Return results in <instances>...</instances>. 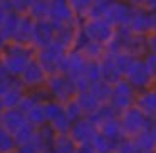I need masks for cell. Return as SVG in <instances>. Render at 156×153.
I'll return each instance as SVG.
<instances>
[{"mask_svg": "<svg viewBox=\"0 0 156 153\" xmlns=\"http://www.w3.org/2000/svg\"><path fill=\"white\" fill-rule=\"evenodd\" d=\"M14 153H20V151H19V150H15V151H14Z\"/></svg>", "mask_w": 156, "mask_h": 153, "instance_id": "cell-57", "label": "cell"}, {"mask_svg": "<svg viewBox=\"0 0 156 153\" xmlns=\"http://www.w3.org/2000/svg\"><path fill=\"white\" fill-rule=\"evenodd\" d=\"M114 116H118V113L114 111V108H112L109 103H102V104H99L98 108L89 115V118H91L99 128L101 123H104L106 119H109V118H114Z\"/></svg>", "mask_w": 156, "mask_h": 153, "instance_id": "cell-31", "label": "cell"}, {"mask_svg": "<svg viewBox=\"0 0 156 153\" xmlns=\"http://www.w3.org/2000/svg\"><path fill=\"white\" fill-rule=\"evenodd\" d=\"M106 51L109 54L118 52H128L134 57H143L148 52L146 35L133 34L129 27H116V34L111 41L106 44Z\"/></svg>", "mask_w": 156, "mask_h": 153, "instance_id": "cell-1", "label": "cell"}, {"mask_svg": "<svg viewBox=\"0 0 156 153\" xmlns=\"http://www.w3.org/2000/svg\"><path fill=\"white\" fill-rule=\"evenodd\" d=\"M143 9L148 12H154L156 10V0H146L144 5H143Z\"/></svg>", "mask_w": 156, "mask_h": 153, "instance_id": "cell-49", "label": "cell"}, {"mask_svg": "<svg viewBox=\"0 0 156 153\" xmlns=\"http://www.w3.org/2000/svg\"><path fill=\"white\" fill-rule=\"evenodd\" d=\"M49 14H51V0H34V4L29 10V15L34 20L49 19Z\"/></svg>", "mask_w": 156, "mask_h": 153, "instance_id": "cell-33", "label": "cell"}, {"mask_svg": "<svg viewBox=\"0 0 156 153\" xmlns=\"http://www.w3.org/2000/svg\"><path fill=\"white\" fill-rule=\"evenodd\" d=\"M17 150L20 153H42V143H41V140H39V136L35 135L30 141L20 145Z\"/></svg>", "mask_w": 156, "mask_h": 153, "instance_id": "cell-43", "label": "cell"}, {"mask_svg": "<svg viewBox=\"0 0 156 153\" xmlns=\"http://www.w3.org/2000/svg\"><path fill=\"white\" fill-rule=\"evenodd\" d=\"M54 24H72V22H81L76 17L69 0H51V14H49Z\"/></svg>", "mask_w": 156, "mask_h": 153, "instance_id": "cell-15", "label": "cell"}, {"mask_svg": "<svg viewBox=\"0 0 156 153\" xmlns=\"http://www.w3.org/2000/svg\"><path fill=\"white\" fill-rule=\"evenodd\" d=\"M99 131L98 125L92 121L89 116H84V118L77 119V121L72 123V128L69 135L74 138V141L77 143L79 146L81 145H91L94 135Z\"/></svg>", "mask_w": 156, "mask_h": 153, "instance_id": "cell-13", "label": "cell"}, {"mask_svg": "<svg viewBox=\"0 0 156 153\" xmlns=\"http://www.w3.org/2000/svg\"><path fill=\"white\" fill-rule=\"evenodd\" d=\"M64 113H66V116H67L72 123L86 116L84 111H82V108H81V104H79L77 99H76V96L72 99H69V101L64 103Z\"/></svg>", "mask_w": 156, "mask_h": 153, "instance_id": "cell-38", "label": "cell"}, {"mask_svg": "<svg viewBox=\"0 0 156 153\" xmlns=\"http://www.w3.org/2000/svg\"><path fill=\"white\" fill-rule=\"evenodd\" d=\"M34 25H35L34 19H32L29 14H24L20 17V24H19V29H17V32H15V35H14V42H19V44H30Z\"/></svg>", "mask_w": 156, "mask_h": 153, "instance_id": "cell-23", "label": "cell"}, {"mask_svg": "<svg viewBox=\"0 0 156 153\" xmlns=\"http://www.w3.org/2000/svg\"><path fill=\"white\" fill-rule=\"evenodd\" d=\"M143 59H144V64H146V67H148V71L151 72L153 79H156V52L148 51L143 56Z\"/></svg>", "mask_w": 156, "mask_h": 153, "instance_id": "cell-46", "label": "cell"}, {"mask_svg": "<svg viewBox=\"0 0 156 153\" xmlns=\"http://www.w3.org/2000/svg\"><path fill=\"white\" fill-rule=\"evenodd\" d=\"M146 44H148L149 52H156V32H149L146 35Z\"/></svg>", "mask_w": 156, "mask_h": 153, "instance_id": "cell-48", "label": "cell"}, {"mask_svg": "<svg viewBox=\"0 0 156 153\" xmlns=\"http://www.w3.org/2000/svg\"><path fill=\"white\" fill-rule=\"evenodd\" d=\"M112 153H134V146H133L131 138H122L116 143Z\"/></svg>", "mask_w": 156, "mask_h": 153, "instance_id": "cell-45", "label": "cell"}, {"mask_svg": "<svg viewBox=\"0 0 156 153\" xmlns=\"http://www.w3.org/2000/svg\"><path fill=\"white\" fill-rule=\"evenodd\" d=\"M76 49H79V51L86 56L87 61H101L106 56V52H108L106 51V44L98 42V41H91V39H86L84 35H82V32H81V39H79Z\"/></svg>", "mask_w": 156, "mask_h": 153, "instance_id": "cell-18", "label": "cell"}, {"mask_svg": "<svg viewBox=\"0 0 156 153\" xmlns=\"http://www.w3.org/2000/svg\"><path fill=\"white\" fill-rule=\"evenodd\" d=\"M44 108H45V116H47V123L57 119L59 116L64 115V103L61 101H55V99H47L44 103Z\"/></svg>", "mask_w": 156, "mask_h": 153, "instance_id": "cell-37", "label": "cell"}, {"mask_svg": "<svg viewBox=\"0 0 156 153\" xmlns=\"http://www.w3.org/2000/svg\"><path fill=\"white\" fill-rule=\"evenodd\" d=\"M35 49L30 44L9 42L5 51L0 54V64L4 66L14 78H19L20 72L35 59Z\"/></svg>", "mask_w": 156, "mask_h": 153, "instance_id": "cell-2", "label": "cell"}, {"mask_svg": "<svg viewBox=\"0 0 156 153\" xmlns=\"http://www.w3.org/2000/svg\"><path fill=\"white\" fill-rule=\"evenodd\" d=\"M124 79H128V82L136 89V91L148 89L154 84V79H153L151 72L148 71L143 57H136V61L133 62L131 69H129L128 74L124 76Z\"/></svg>", "mask_w": 156, "mask_h": 153, "instance_id": "cell-10", "label": "cell"}, {"mask_svg": "<svg viewBox=\"0 0 156 153\" xmlns=\"http://www.w3.org/2000/svg\"><path fill=\"white\" fill-rule=\"evenodd\" d=\"M77 153H96V151L92 150L91 145H81L77 148Z\"/></svg>", "mask_w": 156, "mask_h": 153, "instance_id": "cell-50", "label": "cell"}, {"mask_svg": "<svg viewBox=\"0 0 156 153\" xmlns=\"http://www.w3.org/2000/svg\"><path fill=\"white\" fill-rule=\"evenodd\" d=\"M25 93H27L25 86L19 81V78H15V81L12 82V86L7 89V93L2 96L4 106L5 108H19L22 99H24V96H25Z\"/></svg>", "mask_w": 156, "mask_h": 153, "instance_id": "cell-21", "label": "cell"}, {"mask_svg": "<svg viewBox=\"0 0 156 153\" xmlns=\"http://www.w3.org/2000/svg\"><path fill=\"white\" fill-rule=\"evenodd\" d=\"M153 86H154V88H156V79H154V84H153Z\"/></svg>", "mask_w": 156, "mask_h": 153, "instance_id": "cell-58", "label": "cell"}, {"mask_svg": "<svg viewBox=\"0 0 156 153\" xmlns=\"http://www.w3.org/2000/svg\"><path fill=\"white\" fill-rule=\"evenodd\" d=\"M149 129H151L153 136L156 138V119H153V121H151V128H149Z\"/></svg>", "mask_w": 156, "mask_h": 153, "instance_id": "cell-55", "label": "cell"}, {"mask_svg": "<svg viewBox=\"0 0 156 153\" xmlns=\"http://www.w3.org/2000/svg\"><path fill=\"white\" fill-rule=\"evenodd\" d=\"M129 31L133 34L138 35H148L149 32H153V25H151V12L144 10L143 7L134 9L131 20H129Z\"/></svg>", "mask_w": 156, "mask_h": 153, "instance_id": "cell-17", "label": "cell"}, {"mask_svg": "<svg viewBox=\"0 0 156 153\" xmlns=\"http://www.w3.org/2000/svg\"><path fill=\"white\" fill-rule=\"evenodd\" d=\"M79 145L69 133H55L52 143V153H77Z\"/></svg>", "mask_w": 156, "mask_h": 153, "instance_id": "cell-25", "label": "cell"}, {"mask_svg": "<svg viewBox=\"0 0 156 153\" xmlns=\"http://www.w3.org/2000/svg\"><path fill=\"white\" fill-rule=\"evenodd\" d=\"M55 41V24L51 19H44V20H35L34 32H32V41L30 46L37 51V49L47 47Z\"/></svg>", "mask_w": 156, "mask_h": 153, "instance_id": "cell-11", "label": "cell"}, {"mask_svg": "<svg viewBox=\"0 0 156 153\" xmlns=\"http://www.w3.org/2000/svg\"><path fill=\"white\" fill-rule=\"evenodd\" d=\"M131 141L134 146V153H156V138L153 136L151 129H146L133 136Z\"/></svg>", "mask_w": 156, "mask_h": 153, "instance_id": "cell-22", "label": "cell"}, {"mask_svg": "<svg viewBox=\"0 0 156 153\" xmlns=\"http://www.w3.org/2000/svg\"><path fill=\"white\" fill-rule=\"evenodd\" d=\"M99 64H101V74H102V79H104V81L111 82V84H116L119 79H122L121 72L118 71V67H116V62H114L112 54L106 52V56L99 61Z\"/></svg>", "mask_w": 156, "mask_h": 153, "instance_id": "cell-24", "label": "cell"}, {"mask_svg": "<svg viewBox=\"0 0 156 153\" xmlns=\"http://www.w3.org/2000/svg\"><path fill=\"white\" fill-rule=\"evenodd\" d=\"M89 61L86 59V56L82 54L79 49H69L66 52L64 59H62L61 72H64L66 76H69L71 79H77L81 76L86 74V67H87Z\"/></svg>", "mask_w": 156, "mask_h": 153, "instance_id": "cell-9", "label": "cell"}, {"mask_svg": "<svg viewBox=\"0 0 156 153\" xmlns=\"http://www.w3.org/2000/svg\"><path fill=\"white\" fill-rule=\"evenodd\" d=\"M151 25H153V32H156V10L151 12Z\"/></svg>", "mask_w": 156, "mask_h": 153, "instance_id": "cell-54", "label": "cell"}, {"mask_svg": "<svg viewBox=\"0 0 156 153\" xmlns=\"http://www.w3.org/2000/svg\"><path fill=\"white\" fill-rule=\"evenodd\" d=\"M112 57H114L116 67H118V71H119V72H121L122 78H124V76L128 74V71L131 69L133 62L136 61L134 56L128 54V52H118V54H112Z\"/></svg>", "mask_w": 156, "mask_h": 153, "instance_id": "cell-36", "label": "cell"}, {"mask_svg": "<svg viewBox=\"0 0 156 153\" xmlns=\"http://www.w3.org/2000/svg\"><path fill=\"white\" fill-rule=\"evenodd\" d=\"M76 99H77V103L81 104V108H82V111H84L86 116H89L99 104H101V103L98 101V98H96V96L91 93V89L79 91L77 94H76Z\"/></svg>", "mask_w": 156, "mask_h": 153, "instance_id": "cell-28", "label": "cell"}, {"mask_svg": "<svg viewBox=\"0 0 156 153\" xmlns=\"http://www.w3.org/2000/svg\"><path fill=\"white\" fill-rule=\"evenodd\" d=\"M92 2H94L96 7H106V5L111 2V0H92Z\"/></svg>", "mask_w": 156, "mask_h": 153, "instance_id": "cell-53", "label": "cell"}, {"mask_svg": "<svg viewBox=\"0 0 156 153\" xmlns=\"http://www.w3.org/2000/svg\"><path fill=\"white\" fill-rule=\"evenodd\" d=\"M133 14H134V7L128 0H111L104 7L102 17L111 22L114 27H128Z\"/></svg>", "mask_w": 156, "mask_h": 153, "instance_id": "cell-7", "label": "cell"}, {"mask_svg": "<svg viewBox=\"0 0 156 153\" xmlns=\"http://www.w3.org/2000/svg\"><path fill=\"white\" fill-rule=\"evenodd\" d=\"M25 118H27L29 123H32V125L37 126V128L47 125V116H45L44 104H37V106H34V108H30L29 111H25Z\"/></svg>", "mask_w": 156, "mask_h": 153, "instance_id": "cell-34", "label": "cell"}, {"mask_svg": "<svg viewBox=\"0 0 156 153\" xmlns=\"http://www.w3.org/2000/svg\"><path fill=\"white\" fill-rule=\"evenodd\" d=\"M17 150V143L10 131L0 126V153H14Z\"/></svg>", "mask_w": 156, "mask_h": 153, "instance_id": "cell-39", "label": "cell"}, {"mask_svg": "<svg viewBox=\"0 0 156 153\" xmlns=\"http://www.w3.org/2000/svg\"><path fill=\"white\" fill-rule=\"evenodd\" d=\"M86 78L89 79V82H96L99 79H102V74H101V64L99 61H89L87 67H86Z\"/></svg>", "mask_w": 156, "mask_h": 153, "instance_id": "cell-41", "label": "cell"}, {"mask_svg": "<svg viewBox=\"0 0 156 153\" xmlns=\"http://www.w3.org/2000/svg\"><path fill=\"white\" fill-rule=\"evenodd\" d=\"M128 2H129V4H131L134 9H139V7H143V5H144L146 0H128Z\"/></svg>", "mask_w": 156, "mask_h": 153, "instance_id": "cell-52", "label": "cell"}, {"mask_svg": "<svg viewBox=\"0 0 156 153\" xmlns=\"http://www.w3.org/2000/svg\"><path fill=\"white\" fill-rule=\"evenodd\" d=\"M66 52L67 51H66L61 44H57V42L54 41L51 46H47V47L37 49L35 59H37V62L44 67V71L51 76V74H55V72H61L62 59H64Z\"/></svg>", "mask_w": 156, "mask_h": 153, "instance_id": "cell-6", "label": "cell"}, {"mask_svg": "<svg viewBox=\"0 0 156 153\" xmlns=\"http://www.w3.org/2000/svg\"><path fill=\"white\" fill-rule=\"evenodd\" d=\"M5 111V106H4V101H2V98H0V116H2V113Z\"/></svg>", "mask_w": 156, "mask_h": 153, "instance_id": "cell-56", "label": "cell"}, {"mask_svg": "<svg viewBox=\"0 0 156 153\" xmlns=\"http://www.w3.org/2000/svg\"><path fill=\"white\" fill-rule=\"evenodd\" d=\"M47 99H51V94H49V91H47L45 86L37 88V89H27V93H25V96H24V99H22V103H20L19 108L25 113V111H29L30 108H34V106H37V104H44Z\"/></svg>", "mask_w": 156, "mask_h": 153, "instance_id": "cell-20", "label": "cell"}, {"mask_svg": "<svg viewBox=\"0 0 156 153\" xmlns=\"http://www.w3.org/2000/svg\"><path fill=\"white\" fill-rule=\"evenodd\" d=\"M20 17H22V14H19L15 10L7 12V15H5V20L2 24V27H0V32L5 35V39L9 42L14 41V35L19 29V24H20Z\"/></svg>", "mask_w": 156, "mask_h": 153, "instance_id": "cell-26", "label": "cell"}, {"mask_svg": "<svg viewBox=\"0 0 156 153\" xmlns=\"http://www.w3.org/2000/svg\"><path fill=\"white\" fill-rule=\"evenodd\" d=\"M12 10V5H10V0H0V27L5 20V15L7 12Z\"/></svg>", "mask_w": 156, "mask_h": 153, "instance_id": "cell-47", "label": "cell"}, {"mask_svg": "<svg viewBox=\"0 0 156 153\" xmlns=\"http://www.w3.org/2000/svg\"><path fill=\"white\" fill-rule=\"evenodd\" d=\"M7 44H9V41L5 39V35L2 34V32H0V54H2V52L5 51V47H7Z\"/></svg>", "mask_w": 156, "mask_h": 153, "instance_id": "cell-51", "label": "cell"}, {"mask_svg": "<svg viewBox=\"0 0 156 153\" xmlns=\"http://www.w3.org/2000/svg\"><path fill=\"white\" fill-rule=\"evenodd\" d=\"M27 121L25 113L20 108H5V111L0 116V126L5 128L7 131H10L14 135L24 123Z\"/></svg>", "mask_w": 156, "mask_h": 153, "instance_id": "cell-19", "label": "cell"}, {"mask_svg": "<svg viewBox=\"0 0 156 153\" xmlns=\"http://www.w3.org/2000/svg\"><path fill=\"white\" fill-rule=\"evenodd\" d=\"M34 0H10V5H12V10L19 12V14H29Z\"/></svg>", "mask_w": 156, "mask_h": 153, "instance_id": "cell-44", "label": "cell"}, {"mask_svg": "<svg viewBox=\"0 0 156 153\" xmlns=\"http://www.w3.org/2000/svg\"><path fill=\"white\" fill-rule=\"evenodd\" d=\"M99 131L104 133L106 136H109V138L114 140V141L122 140V138H124V135H122L121 123H119V115L114 116V118L106 119L104 123H101V125H99Z\"/></svg>", "mask_w": 156, "mask_h": 153, "instance_id": "cell-27", "label": "cell"}, {"mask_svg": "<svg viewBox=\"0 0 156 153\" xmlns=\"http://www.w3.org/2000/svg\"><path fill=\"white\" fill-rule=\"evenodd\" d=\"M91 93L98 98V101L101 103H109V99H111V94H112V84L108 81H104V79H99V81L92 82L91 84Z\"/></svg>", "mask_w": 156, "mask_h": 153, "instance_id": "cell-29", "label": "cell"}, {"mask_svg": "<svg viewBox=\"0 0 156 153\" xmlns=\"http://www.w3.org/2000/svg\"><path fill=\"white\" fill-rule=\"evenodd\" d=\"M69 4H71L72 10H74L76 17L79 20L87 19L91 10H92V7H94V2L92 0H69Z\"/></svg>", "mask_w": 156, "mask_h": 153, "instance_id": "cell-35", "label": "cell"}, {"mask_svg": "<svg viewBox=\"0 0 156 153\" xmlns=\"http://www.w3.org/2000/svg\"><path fill=\"white\" fill-rule=\"evenodd\" d=\"M37 126H34L32 123H29V121H25L24 125L20 126V128L17 129V131L14 133V138H15V143H17V148L20 145H24V143H27V141H30L32 138H34L35 135H37Z\"/></svg>", "mask_w": 156, "mask_h": 153, "instance_id": "cell-32", "label": "cell"}, {"mask_svg": "<svg viewBox=\"0 0 156 153\" xmlns=\"http://www.w3.org/2000/svg\"><path fill=\"white\" fill-rule=\"evenodd\" d=\"M49 125H51V128L54 129L55 133H71V128H72V121L66 116V113L62 116H59L57 119L51 121Z\"/></svg>", "mask_w": 156, "mask_h": 153, "instance_id": "cell-40", "label": "cell"}, {"mask_svg": "<svg viewBox=\"0 0 156 153\" xmlns=\"http://www.w3.org/2000/svg\"><path fill=\"white\" fill-rule=\"evenodd\" d=\"M136 91L131 84L128 82V79H119L116 84H112V94H111V99H109V104L114 108V111L118 113H122L124 109L134 106V101H136Z\"/></svg>", "mask_w": 156, "mask_h": 153, "instance_id": "cell-8", "label": "cell"}, {"mask_svg": "<svg viewBox=\"0 0 156 153\" xmlns=\"http://www.w3.org/2000/svg\"><path fill=\"white\" fill-rule=\"evenodd\" d=\"M134 106H138L151 121L156 119V88L154 86L143 89V91H138Z\"/></svg>", "mask_w": 156, "mask_h": 153, "instance_id": "cell-16", "label": "cell"}, {"mask_svg": "<svg viewBox=\"0 0 156 153\" xmlns=\"http://www.w3.org/2000/svg\"><path fill=\"white\" fill-rule=\"evenodd\" d=\"M81 32L86 39L108 44L116 34V27L104 17H87L81 20Z\"/></svg>", "mask_w": 156, "mask_h": 153, "instance_id": "cell-4", "label": "cell"}, {"mask_svg": "<svg viewBox=\"0 0 156 153\" xmlns=\"http://www.w3.org/2000/svg\"><path fill=\"white\" fill-rule=\"evenodd\" d=\"M116 143L118 141L111 140L109 136H106L104 133L98 131L94 135V138H92V141H91V146H92V150H94L96 153H112Z\"/></svg>", "mask_w": 156, "mask_h": 153, "instance_id": "cell-30", "label": "cell"}, {"mask_svg": "<svg viewBox=\"0 0 156 153\" xmlns=\"http://www.w3.org/2000/svg\"><path fill=\"white\" fill-rule=\"evenodd\" d=\"M45 88H47L49 94H51V99H55V101H61V103H66L69 99H72L76 96V93H77L74 79L66 76L64 72L51 74L47 78Z\"/></svg>", "mask_w": 156, "mask_h": 153, "instance_id": "cell-5", "label": "cell"}, {"mask_svg": "<svg viewBox=\"0 0 156 153\" xmlns=\"http://www.w3.org/2000/svg\"><path fill=\"white\" fill-rule=\"evenodd\" d=\"M119 123H121L124 138H133L141 131H146V129L151 128V119L138 106H131L122 113H119Z\"/></svg>", "mask_w": 156, "mask_h": 153, "instance_id": "cell-3", "label": "cell"}, {"mask_svg": "<svg viewBox=\"0 0 156 153\" xmlns=\"http://www.w3.org/2000/svg\"><path fill=\"white\" fill-rule=\"evenodd\" d=\"M15 81V78L4 67V66L0 64V98L7 93V89L12 86V82Z\"/></svg>", "mask_w": 156, "mask_h": 153, "instance_id": "cell-42", "label": "cell"}, {"mask_svg": "<svg viewBox=\"0 0 156 153\" xmlns=\"http://www.w3.org/2000/svg\"><path fill=\"white\" fill-rule=\"evenodd\" d=\"M81 39V22L72 24H55V42L61 44L66 51L76 49Z\"/></svg>", "mask_w": 156, "mask_h": 153, "instance_id": "cell-14", "label": "cell"}, {"mask_svg": "<svg viewBox=\"0 0 156 153\" xmlns=\"http://www.w3.org/2000/svg\"><path fill=\"white\" fill-rule=\"evenodd\" d=\"M47 78H49V74L44 71V67L37 62V59H34V61H32L30 64L20 72L19 81L25 86V89H37V88L45 86Z\"/></svg>", "mask_w": 156, "mask_h": 153, "instance_id": "cell-12", "label": "cell"}]
</instances>
